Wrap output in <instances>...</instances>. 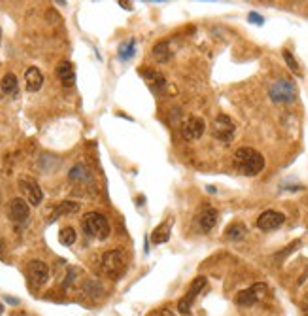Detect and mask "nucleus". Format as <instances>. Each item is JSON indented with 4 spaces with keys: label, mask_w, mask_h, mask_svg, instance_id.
I'll use <instances>...</instances> for the list:
<instances>
[{
    "label": "nucleus",
    "mask_w": 308,
    "mask_h": 316,
    "mask_svg": "<svg viewBox=\"0 0 308 316\" xmlns=\"http://www.w3.org/2000/svg\"><path fill=\"white\" fill-rule=\"evenodd\" d=\"M234 169L244 176H257L265 169V157L254 148H240L234 154Z\"/></svg>",
    "instance_id": "1"
},
{
    "label": "nucleus",
    "mask_w": 308,
    "mask_h": 316,
    "mask_svg": "<svg viewBox=\"0 0 308 316\" xmlns=\"http://www.w3.org/2000/svg\"><path fill=\"white\" fill-rule=\"evenodd\" d=\"M82 227L89 237L98 240H106L110 237V223L106 220V216L100 212H87L82 220Z\"/></svg>",
    "instance_id": "2"
},
{
    "label": "nucleus",
    "mask_w": 308,
    "mask_h": 316,
    "mask_svg": "<svg viewBox=\"0 0 308 316\" xmlns=\"http://www.w3.org/2000/svg\"><path fill=\"white\" fill-rule=\"evenodd\" d=\"M268 95L274 103H291L295 101L297 97V86L293 80H288V78H280L276 80L270 89H268Z\"/></svg>",
    "instance_id": "3"
},
{
    "label": "nucleus",
    "mask_w": 308,
    "mask_h": 316,
    "mask_svg": "<svg viewBox=\"0 0 308 316\" xmlns=\"http://www.w3.org/2000/svg\"><path fill=\"white\" fill-rule=\"evenodd\" d=\"M127 267V257L121 250H110L102 256V273L112 276V278H118Z\"/></svg>",
    "instance_id": "4"
},
{
    "label": "nucleus",
    "mask_w": 308,
    "mask_h": 316,
    "mask_svg": "<svg viewBox=\"0 0 308 316\" xmlns=\"http://www.w3.org/2000/svg\"><path fill=\"white\" fill-rule=\"evenodd\" d=\"M234 133H236V125H234V121L227 114H220L214 120V123H212V135H214V138L222 140L225 144H229L232 138H234Z\"/></svg>",
    "instance_id": "5"
},
{
    "label": "nucleus",
    "mask_w": 308,
    "mask_h": 316,
    "mask_svg": "<svg viewBox=\"0 0 308 316\" xmlns=\"http://www.w3.org/2000/svg\"><path fill=\"white\" fill-rule=\"evenodd\" d=\"M206 286H208V280H206V276H197L195 280L191 282V286H189L188 293L180 299V303H178V310H180L182 314H189L191 312V307H193V303H195V299L206 290Z\"/></svg>",
    "instance_id": "6"
},
{
    "label": "nucleus",
    "mask_w": 308,
    "mask_h": 316,
    "mask_svg": "<svg viewBox=\"0 0 308 316\" xmlns=\"http://www.w3.org/2000/svg\"><path fill=\"white\" fill-rule=\"evenodd\" d=\"M18 184H19V189H21V193L25 195V201L28 203V205L38 206L44 201L42 188H40V184H38L32 176H19Z\"/></svg>",
    "instance_id": "7"
},
{
    "label": "nucleus",
    "mask_w": 308,
    "mask_h": 316,
    "mask_svg": "<svg viewBox=\"0 0 308 316\" xmlns=\"http://www.w3.org/2000/svg\"><path fill=\"white\" fill-rule=\"evenodd\" d=\"M26 278H28V284L34 290H38L50 280V267L40 259H34L26 265Z\"/></svg>",
    "instance_id": "8"
},
{
    "label": "nucleus",
    "mask_w": 308,
    "mask_h": 316,
    "mask_svg": "<svg viewBox=\"0 0 308 316\" xmlns=\"http://www.w3.org/2000/svg\"><path fill=\"white\" fill-rule=\"evenodd\" d=\"M266 291H268V286L265 282H257L254 286H250L248 290L240 291L236 295V305H240V307H254L256 303H259L261 299L265 297Z\"/></svg>",
    "instance_id": "9"
},
{
    "label": "nucleus",
    "mask_w": 308,
    "mask_h": 316,
    "mask_svg": "<svg viewBox=\"0 0 308 316\" xmlns=\"http://www.w3.org/2000/svg\"><path fill=\"white\" fill-rule=\"evenodd\" d=\"M8 214H10V220L14 223H25L28 220V216H30V208H28V203H26L23 197H16V199H12V203H10V208H8Z\"/></svg>",
    "instance_id": "10"
},
{
    "label": "nucleus",
    "mask_w": 308,
    "mask_h": 316,
    "mask_svg": "<svg viewBox=\"0 0 308 316\" xmlns=\"http://www.w3.org/2000/svg\"><path fill=\"white\" fill-rule=\"evenodd\" d=\"M204 120L198 118V116H191L184 121L182 125V135L186 140H198V138L204 135Z\"/></svg>",
    "instance_id": "11"
},
{
    "label": "nucleus",
    "mask_w": 308,
    "mask_h": 316,
    "mask_svg": "<svg viewBox=\"0 0 308 316\" xmlns=\"http://www.w3.org/2000/svg\"><path fill=\"white\" fill-rule=\"evenodd\" d=\"M284 222H286V216L282 212H278V210H266V212H263L257 218V227L263 231H272L282 227Z\"/></svg>",
    "instance_id": "12"
},
{
    "label": "nucleus",
    "mask_w": 308,
    "mask_h": 316,
    "mask_svg": "<svg viewBox=\"0 0 308 316\" xmlns=\"http://www.w3.org/2000/svg\"><path fill=\"white\" fill-rule=\"evenodd\" d=\"M140 74L144 76L148 87L154 91V93H161L164 87H166V78L163 72L155 69H140Z\"/></svg>",
    "instance_id": "13"
},
{
    "label": "nucleus",
    "mask_w": 308,
    "mask_h": 316,
    "mask_svg": "<svg viewBox=\"0 0 308 316\" xmlns=\"http://www.w3.org/2000/svg\"><path fill=\"white\" fill-rule=\"evenodd\" d=\"M218 218H220V212L216 210L214 206L206 205L197 216V222H198V227L208 233V231H212L216 227V223H218Z\"/></svg>",
    "instance_id": "14"
},
{
    "label": "nucleus",
    "mask_w": 308,
    "mask_h": 316,
    "mask_svg": "<svg viewBox=\"0 0 308 316\" xmlns=\"http://www.w3.org/2000/svg\"><path fill=\"white\" fill-rule=\"evenodd\" d=\"M57 76H59L60 84L64 87H72L76 84V69L70 61H62L57 67Z\"/></svg>",
    "instance_id": "15"
},
{
    "label": "nucleus",
    "mask_w": 308,
    "mask_h": 316,
    "mask_svg": "<svg viewBox=\"0 0 308 316\" xmlns=\"http://www.w3.org/2000/svg\"><path fill=\"white\" fill-rule=\"evenodd\" d=\"M25 84H26V89L30 91V93H36V91H40L44 86V74L40 72V69H36V67H30V69L25 72Z\"/></svg>",
    "instance_id": "16"
},
{
    "label": "nucleus",
    "mask_w": 308,
    "mask_h": 316,
    "mask_svg": "<svg viewBox=\"0 0 308 316\" xmlns=\"http://www.w3.org/2000/svg\"><path fill=\"white\" fill-rule=\"evenodd\" d=\"M80 210V205L78 203H74V201H62L55 210L52 212V216H50V220L48 222L53 223L55 220H59L60 216H68V214H74Z\"/></svg>",
    "instance_id": "17"
},
{
    "label": "nucleus",
    "mask_w": 308,
    "mask_h": 316,
    "mask_svg": "<svg viewBox=\"0 0 308 316\" xmlns=\"http://www.w3.org/2000/svg\"><path fill=\"white\" fill-rule=\"evenodd\" d=\"M174 52L170 50V42L168 40H161L154 46V57L157 63H166L172 59Z\"/></svg>",
    "instance_id": "18"
},
{
    "label": "nucleus",
    "mask_w": 308,
    "mask_h": 316,
    "mask_svg": "<svg viewBox=\"0 0 308 316\" xmlns=\"http://www.w3.org/2000/svg\"><path fill=\"white\" fill-rule=\"evenodd\" d=\"M0 87H2V91L6 95H16L18 93V78L14 72H8V74H4V78L0 80Z\"/></svg>",
    "instance_id": "19"
},
{
    "label": "nucleus",
    "mask_w": 308,
    "mask_h": 316,
    "mask_svg": "<svg viewBox=\"0 0 308 316\" xmlns=\"http://www.w3.org/2000/svg\"><path fill=\"white\" fill-rule=\"evenodd\" d=\"M170 222H164L161 223L157 229L154 231V235H152V240H154V244H161V242H168L170 239Z\"/></svg>",
    "instance_id": "20"
},
{
    "label": "nucleus",
    "mask_w": 308,
    "mask_h": 316,
    "mask_svg": "<svg viewBox=\"0 0 308 316\" xmlns=\"http://www.w3.org/2000/svg\"><path fill=\"white\" fill-rule=\"evenodd\" d=\"M136 52V40L134 38H128L127 42H123L118 50V55H120L121 61H128L132 59V55Z\"/></svg>",
    "instance_id": "21"
},
{
    "label": "nucleus",
    "mask_w": 308,
    "mask_h": 316,
    "mask_svg": "<svg viewBox=\"0 0 308 316\" xmlns=\"http://www.w3.org/2000/svg\"><path fill=\"white\" fill-rule=\"evenodd\" d=\"M68 178L80 180V182H91V180H93V174H91V171L87 169L86 165H76V167L68 172Z\"/></svg>",
    "instance_id": "22"
},
{
    "label": "nucleus",
    "mask_w": 308,
    "mask_h": 316,
    "mask_svg": "<svg viewBox=\"0 0 308 316\" xmlns=\"http://www.w3.org/2000/svg\"><path fill=\"white\" fill-rule=\"evenodd\" d=\"M246 225L242 222H234L231 223L229 227H227V231H225V235H227V239H231V240H240L244 235H246Z\"/></svg>",
    "instance_id": "23"
},
{
    "label": "nucleus",
    "mask_w": 308,
    "mask_h": 316,
    "mask_svg": "<svg viewBox=\"0 0 308 316\" xmlns=\"http://www.w3.org/2000/svg\"><path fill=\"white\" fill-rule=\"evenodd\" d=\"M76 231H74V227H62V229L59 231V240L60 244H64V246H72L74 242H76Z\"/></svg>",
    "instance_id": "24"
},
{
    "label": "nucleus",
    "mask_w": 308,
    "mask_h": 316,
    "mask_svg": "<svg viewBox=\"0 0 308 316\" xmlns=\"http://www.w3.org/2000/svg\"><path fill=\"white\" fill-rule=\"evenodd\" d=\"M284 59H286L288 67H290L297 76H302V70H300V67H299V61L293 57V53H291L290 50H284Z\"/></svg>",
    "instance_id": "25"
},
{
    "label": "nucleus",
    "mask_w": 308,
    "mask_h": 316,
    "mask_svg": "<svg viewBox=\"0 0 308 316\" xmlns=\"http://www.w3.org/2000/svg\"><path fill=\"white\" fill-rule=\"evenodd\" d=\"M80 273V271H78V269H70L68 271V278H66V280L62 282V288H64V290H66V288H68L70 284H72V282L76 280V274Z\"/></svg>",
    "instance_id": "26"
},
{
    "label": "nucleus",
    "mask_w": 308,
    "mask_h": 316,
    "mask_svg": "<svg viewBox=\"0 0 308 316\" xmlns=\"http://www.w3.org/2000/svg\"><path fill=\"white\" fill-rule=\"evenodd\" d=\"M250 21H252V23H256V25H263V23H265V19H263V16H261V14H257V12H250Z\"/></svg>",
    "instance_id": "27"
},
{
    "label": "nucleus",
    "mask_w": 308,
    "mask_h": 316,
    "mask_svg": "<svg viewBox=\"0 0 308 316\" xmlns=\"http://www.w3.org/2000/svg\"><path fill=\"white\" fill-rule=\"evenodd\" d=\"M152 316H174V312H170L168 308H161V310H155Z\"/></svg>",
    "instance_id": "28"
},
{
    "label": "nucleus",
    "mask_w": 308,
    "mask_h": 316,
    "mask_svg": "<svg viewBox=\"0 0 308 316\" xmlns=\"http://www.w3.org/2000/svg\"><path fill=\"white\" fill-rule=\"evenodd\" d=\"M6 301L12 303V305H19V299H16V297H6Z\"/></svg>",
    "instance_id": "29"
},
{
    "label": "nucleus",
    "mask_w": 308,
    "mask_h": 316,
    "mask_svg": "<svg viewBox=\"0 0 308 316\" xmlns=\"http://www.w3.org/2000/svg\"><path fill=\"white\" fill-rule=\"evenodd\" d=\"M4 314V307H2V305H0V316Z\"/></svg>",
    "instance_id": "30"
}]
</instances>
